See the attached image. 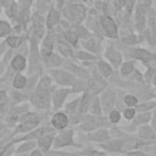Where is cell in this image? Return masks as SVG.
<instances>
[{"label":"cell","mask_w":156,"mask_h":156,"mask_svg":"<svg viewBox=\"0 0 156 156\" xmlns=\"http://www.w3.org/2000/svg\"><path fill=\"white\" fill-rule=\"evenodd\" d=\"M124 101H126V104L129 105V106H134V105H136V98H134V96H132V95L126 96V98H124Z\"/></svg>","instance_id":"d6a6232c"},{"label":"cell","mask_w":156,"mask_h":156,"mask_svg":"<svg viewBox=\"0 0 156 156\" xmlns=\"http://www.w3.org/2000/svg\"><path fill=\"white\" fill-rule=\"evenodd\" d=\"M58 48H60V51H62L66 56H71V55H72V51H71L69 48H67V46H65V45H62V44H58Z\"/></svg>","instance_id":"836d02e7"},{"label":"cell","mask_w":156,"mask_h":156,"mask_svg":"<svg viewBox=\"0 0 156 156\" xmlns=\"http://www.w3.org/2000/svg\"><path fill=\"white\" fill-rule=\"evenodd\" d=\"M135 57L141 61H150L152 58V54H150L149 51H146L144 49H138L135 51Z\"/></svg>","instance_id":"9a60e30c"},{"label":"cell","mask_w":156,"mask_h":156,"mask_svg":"<svg viewBox=\"0 0 156 156\" xmlns=\"http://www.w3.org/2000/svg\"><path fill=\"white\" fill-rule=\"evenodd\" d=\"M106 56H107V58H108L115 66H118V65L121 63L122 56H121L119 52H117V51H115V50H108V51H106Z\"/></svg>","instance_id":"8fae6325"},{"label":"cell","mask_w":156,"mask_h":156,"mask_svg":"<svg viewBox=\"0 0 156 156\" xmlns=\"http://www.w3.org/2000/svg\"><path fill=\"white\" fill-rule=\"evenodd\" d=\"M123 41L127 44H134L136 41V39H135V37H128V38H124Z\"/></svg>","instance_id":"f35d334b"},{"label":"cell","mask_w":156,"mask_h":156,"mask_svg":"<svg viewBox=\"0 0 156 156\" xmlns=\"http://www.w3.org/2000/svg\"><path fill=\"white\" fill-rule=\"evenodd\" d=\"M113 104H115V94L112 90H106L102 95V106L105 108V111H110L112 110L113 107Z\"/></svg>","instance_id":"52a82bcc"},{"label":"cell","mask_w":156,"mask_h":156,"mask_svg":"<svg viewBox=\"0 0 156 156\" xmlns=\"http://www.w3.org/2000/svg\"><path fill=\"white\" fill-rule=\"evenodd\" d=\"M77 57L80 58V60H93V58H94L93 55H90V54H88V52H83V51L78 52V54H77Z\"/></svg>","instance_id":"1f68e13d"},{"label":"cell","mask_w":156,"mask_h":156,"mask_svg":"<svg viewBox=\"0 0 156 156\" xmlns=\"http://www.w3.org/2000/svg\"><path fill=\"white\" fill-rule=\"evenodd\" d=\"M71 67H72V69H73V71H74L79 77H83V78H84V77H87V73H85L83 69H80V68H78V67H76V66H71Z\"/></svg>","instance_id":"8d00e7d4"},{"label":"cell","mask_w":156,"mask_h":156,"mask_svg":"<svg viewBox=\"0 0 156 156\" xmlns=\"http://www.w3.org/2000/svg\"><path fill=\"white\" fill-rule=\"evenodd\" d=\"M119 118H121V115L118 111H111V113H110V121L111 122L117 123L119 121Z\"/></svg>","instance_id":"f546056e"},{"label":"cell","mask_w":156,"mask_h":156,"mask_svg":"<svg viewBox=\"0 0 156 156\" xmlns=\"http://www.w3.org/2000/svg\"><path fill=\"white\" fill-rule=\"evenodd\" d=\"M77 107H78V100H74V101L69 102V104L66 106V111H67L68 113H73V112L77 110Z\"/></svg>","instance_id":"4316f807"},{"label":"cell","mask_w":156,"mask_h":156,"mask_svg":"<svg viewBox=\"0 0 156 156\" xmlns=\"http://www.w3.org/2000/svg\"><path fill=\"white\" fill-rule=\"evenodd\" d=\"M85 16V10L82 5H72L68 7L67 17L73 22H80Z\"/></svg>","instance_id":"6da1fadb"},{"label":"cell","mask_w":156,"mask_h":156,"mask_svg":"<svg viewBox=\"0 0 156 156\" xmlns=\"http://www.w3.org/2000/svg\"><path fill=\"white\" fill-rule=\"evenodd\" d=\"M99 67H100V72L102 73L104 77H108L111 74V72H112V68L106 62H104V61H100L99 62Z\"/></svg>","instance_id":"ac0fdd59"},{"label":"cell","mask_w":156,"mask_h":156,"mask_svg":"<svg viewBox=\"0 0 156 156\" xmlns=\"http://www.w3.org/2000/svg\"><path fill=\"white\" fill-rule=\"evenodd\" d=\"M126 4H127V11L130 12V11L133 10V6H134V4H135V0H127Z\"/></svg>","instance_id":"74e56055"},{"label":"cell","mask_w":156,"mask_h":156,"mask_svg":"<svg viewBox=\"0 0 156 156\" xmlns=\"http://www.w3.org/2000/svg\"><path fill=\"white\" fill-rule=\"evenodd\" d=\"M54 76L56 77L57 83H60V84H62V85H69V84H73V83H74L73 76L68 74V73L65 72V71H55V72H54Z\"/></svg>","instance_id":"5b68a950"},{"label":"cell","mask_w":156,"mask_h":156,"mask_svg":"<svg viewBox=\"0 0 156 156\" xmlns=\"http://www.w3.org/2000/svg\"><path fill=\"white\" fill-rule=\"evenodd\" d=\"M68 93H69L68 89H60V90H57V91L55 93V96H54V105H55L56 108H58V107L62 105V102H63V100H65V98L67 96Z\"/></svg>","instance_id":"30bf717a"},{"label":"cell","mask_w":156,"mask_h":156,"mask_svg":"<svg viewBox=\"0 0 156 156\" xmlns=\"http://www.w3.org/2000/svg\"><path fill=\"white\" fill-rule=\"evenodd\" d=\"M37 155H41V151H39V150H34L33 152H32V156H37Z\"/></svg>","instance_id":"b9f144b4"},{"label":"cell","mask_w":156,"mask_h":156,"mask_svg":"<svg viewBox=\"0 0 156 156\" xmlns=\"http://www.w3.org/2000/svg\"><path fill=\"white\" fill-rule=\"evenodd\" d=\"M150 119V113H140L136 118H135V121H134V124H140V123H144V122H147Z\"/></svg>","instance_id":"603a6c76"},{"label":"cell","mask_w":156,"mask_h":156,"mask_svg":"<svg viewBox=\"0 0 156 156\" xmlns=\"http://www.w3.org/2000/svg\"><path fill=\"white\" fill-rule=\"evenodd\" d=\"M133 67H134L133 62H126V63L122 66V68H121V72H122V74H124V76L129 74V73L133 71Z\"/></svg>","instance_id":"cb8c5ba5"},{"label":"cell","mask_w":156,"mask_h":156,"mask_svg":"<svg viewBox=\"0 0 156 156\" xmlns=\"http://www.w3.org/2000/svg\"><path fill=\"white\" fill-rule=\"evenodd\" d=\"M89 104H90V94L85 93L82 98V101H80V112H87Z\"/></svg>","instance_id":"2e32d148"},{"label":"cell","mask_w":156,"mask_h":156,"mask_svg":"<svg viewBox=\"0 0 156 156\" xmlns=\"http://www.w3.org/2000/svg\"><path fill=\"white\" fill-rule=\"evenodd\" d=\"M21 41H22L21 38L17 37V35H10V37H7V39H6L7 45L11 46V48H17V46L21 44Z\"/></svg>","instance_id":"e0dca14e"},{"label":"cell","mask_w":156,"mask_h":156,"mask_svg":"<svg viewBox=\"0 0 156 156\" xmlns=\"http://www.w3.org/2000/svg\"><path fill=\"white\" fill-rule=\"evenodd\" d=\"M121 145H122L121 141H113V143H110L107 145H104V147L105 149H108V150H119L121 149Z\"/></svg>","instance_id":"83f0119b"},{"label":"cell","mask_w":156,"mask_h":156,"mask_svg":"<svg viewBox=\"0 0 156 156\" xmlns=\"http://www.w3.org/2000/svg\"><path fill=\"white\" fill-rule=\"evenodd\" d=\"M54 141V134H45V135H41L38 140V145L39 147L43 150V151H48L49 147L51 146Z\"/></svg>","instance_id":"9c48e42d"},{"label":"cell","mask_w":156,"mask_h":156,"mask_svg":"<svg viewBox=\"0 0 156 156\" xmlns=\"http://www.w3.org/2000/svg\"><path fill=\"white\" fill-rule=\"evenodd\" d=\"M4 71V68H2V66H1V62H0V73Z\"/></svg>","instance_id":"ee69618b"},{"label":"cell","mask_w":156,"mask_h":156,"mask_svg":"<svg viewBox=\"0 0 156 156\" xmlns=\"http://www.w3.org/2000/svg\"><path fill=\"white\" fill-rule=\"evenodd\" d=\"M11 32V27L7 22L0 21V37H5Z\"/></svg>","instance_id":"d6986e66"},{"label":"cell","mask_w":156,"mask_h":156,"mask_svg":"<svg viewBox=\"0 0 156 156\" xmlns=\"http://www.w3.org/2000/svg\"><path fill=\"white\" fill-rule=\"evenodd\" d=\"M66 38L69 43H72L73 45L77 44V39H78V35L76 34V32H67L66 33Z\"/></svg>","instance_id":"d4e9b609"},{"label":"cell","mask_w":156,"mask_h":156,"mask_svg":"<svg viewBox=\"0 0 156 156\" xmlns=\"http://www.w3.org/2000/svg\"><path fill=\"white\" fill-rule=\"evenodd\" d=\"M51 123H52V126H54L56 129H63V128L67 126V123H68V118L66 117L65 113L58 112V113L54 115V117H52V119H51Z\"/></svg>","instance_id":"8992f818"},{"label":"cell","mask_w":156,"mask_h":156,"mask_svg":"<svg viewBox=\"0 0 156 156\" xmlns=\"http://www.w3.org/2000/svg\"><path fill=\"white\" fill-rule=\"evenodd\" d=\"M33 147H35V143H34V141H27V143L22 144V145L17 149V152H18V154L26 152V151H28V150H30V149H33Z\"/></svg>","instance_id":"44dd1931"},{"label":"cell","mask_w":156,"mask_h":156,"mask_svg":"<svg viewBox=\"0 0 156 156\" xmlns=\"http://www.w3.org/2000/svg\"><path fill=\"white\" fill-rule=\"evenodd\" d=\"M26 83H27V78H26L24 76H22V74H17V76L13 78V82H12L13 88H16V89H22V88H24Z\"/></svg>","instance_id":"5bb4252c"},{"label":"cell","mask_w":156,"mask_h":156,"mask_svg":"<svg viewBox=\"0 0 156 156\" xmlns=\"http://www.w3.org/2000/svg\"><path fill=\"white\" fill-rule=\"evenodd\" d=\"M155 4H156V0H155Z\"/></svg>","instance_id":"bcb514c9"},{"label":"cell","mask_w":156,"mask_h":156,"mask_svg":"<svg viewBox=\"0 0 156 156\" xmlns=\"http://www.w3.org/2000/svg\"><path fill=\"white\" fill-rule=\"evenodd\" d=\"M134 113H135V111H134L133 108H127V110L124 111V117H126L127 119H132V118L134 117Z\"/></svg>","instance_id":"e575fe53"},{"label":"cell","mask_w":156,"mask_h":156,"mask_svg":"<svg viewBox=\"0 0 156 156\" xmlns=\"http://www.w3.org/2000/svg\"><path fill=\"white\" fill-rule=\"evenodd\" d=\"M101 26H102L105 33L107 34V37L117 38V27H116V24H115L112 18H110L108 16L101 17Z\"/></svg>","instance_id":"7a4b0ae2"},{"label":"cell","mask_w":156,"mask_h":156,"mask_svg":"<svg viewBox=\"0 0 156 156\" xmlns=\"http://www.w3.org/2000/svg\"><path fill=\"white\" fill-rule=\"evenodd\" d=\"M154 126H155V128H156V112H155V121H154Z\"/></svg>","instance_id":"7bdbcfd3"},{"label":"cell","mask_w":156,"mask_h":156,"mask_svg":"<svg viewBox=\"0 0 156 156\" xmlns=\"http://www.w3.org/2000/svg\"><path fill=\"white\" fill-rule=\"evenodd\" d=\"M76 34H77L78 37H80V38H87V37L89 35V34H88V32H87V29H84L83 27H77Z\"/></svg>","instance_id":"4dcf8cb0"},{"label":"cell","mask_w":156,"mask_h":156,"mask_svg":"<svg viewBox=\"0 0 156 156\" xmlns=\"http://www.w3.org/2000/svg\"><path fill=\"white\" fill-rule=\"evenodd\" d=\"M91 139H93V140H98V141H104V140H107V139H108V134H107V132H105V130H99L98 133H95V134L93 135Z\"/></svg>","instance_id":"ffe728a7"},{"label":"cell","mask_w":156,"mask_h":156,"mask_svg":"<svg viewBox=\"0 0 156 156\" xmlns=\"http://www.w3.org/2000/svg\"><path fill=\"white\" fill-rule=\"evenodd\" d=\"M50 78L49 77H43L41 78V80L39 82V85H38V88H40V89H46V88H49V85H50Z\"/></svg>","instance_id":"484cf974"},{"label":"cell","mask_w":156,"mask_h":156,"mask_svg":"<svg viewBox=\"0 0 156 156\" xmlns=\"http://www.w3.org/2000/svg\"><path fill=\"white\" fill-rule=\"evenodd\" d=\"M39 123V119L37 117H33V118H29V119H24V121H21L20 126L13 130V135L15 134H18V133H23V132H29L32 130L33 128H35Z\"/></svg>","instance_id":"3957f363"},{"label":"cell","mask_w":156,"mask_h":156,"mask_svg":"<svg viewBox=\"0 0 156 156\" xmlns=\"http://www.w3.org/2000/svg\"><path fill=\"white\" fill-rule=\"evenodd\" d=\"M72 130H67L63 132L61 134H58L55 139V146L56 147H62V146H67V145H72L73 140H72Z\"/></svg>","instance_id":"277c9868"},{"label":"cell","mask_w":156,"mask_h":156,"mask_svg":"<svg viewBox=\"0 0 156 156\" xmlns=\"http://www.w3.org/2000/svg\"><path fill=\"white\" fill-rule=\"evenodd\" d=\"M139 136L144 138V139H152V138H155V134H154V130L150 127L144 126L139 130Z\"/></svg>","instance_id":"4fadbf2b"},{"label":"cell","mask_w":156,"mask_h":156,"mask_svg":"<svg viewBox=\"0 0 156 156\" xmlns=\"http://www.w3.org/2000/svg\"><path fill=\"white\" fill-rule=\"evenodd\" d=\"M91 111H93V113H98V115H100L101 108H100V104H99V100H98V99H94L93 105H91Z\"/></svg>","instance_id":"f1b7e54d"},{"label":"cell","mask_w":156,"mask_h":156,"mask_svg":"<svg viewBox=\"0 0 156 156\" xmlns=\"http://www.w3.org/2000/svg\"><path fill=\"white\" fill-rule=\"evenodd\" d=\"M155 84H156V77H155Z\"/></svg>","instance_id":"f6af8a7d"},{"label":"cell","mask_w":156,"mask_h":156,"mask_svg":"<svg viewBox=\"0 0 156 156\" xmlns=\"http://www.w3.org/2000/svg\"><path fill=\"white\" fill-rule=\"evenodd\" d=\"M124 4H126V0H115V5H116L117 10H118V9H121Z\"/></svg>","instance_id":"ab89813d"},{"label":"cell","mask_w":156,"mask_h":156,"mask_svg":"<svg viewBox=\"0 0 156 156\" xmlns=\"http://www.w3.org/2000/svg\"><path fill=\"white\" fill-rule=\"evenodd\" d=\"M156 104L155 102H149V104H143V105H140L139 107H138V110H140V111H144V110H149V108H151V107H154Z\"/></svg>","instance_id":"d590c367"},{"label":"cell","mask_w":156,"mask_h":156,"mask_svg":"<svg viewBox=\"0 0 156 156\" xmlns=\"http://www.w3.org/2000/svg\"><path fill=\"white\" fill-rule=\"evenodd\" d=\"M58 20H60L58 12L55 11V10H51V11L49 12V15H48V20H46V24H48V27H49V28L54 27V26L58 22Z\"/></svg>","instance_id":"7c38bea8"},{"label":"cell","mask_w":156,"mask_h":156,"mask_svg":"<svg viewBox=\"0 0 156 156\" xmlns=\"http://www.w3.org/2000/svg\"><path fill=\"white\" fill-rule=\"evenodd\" d=\"M10 65L13 71H23L26 67V58L22 55H15L12 57Z\"/></svg>","instance_id":"ba28073f"},{"label":"cell","mask_w":156,"mask_h":156,"mask_svg":"<svg viewBox=\"0 0 156 156\" xmlns=\"http://www.w3.org/2000/svg\"><path fill=\"white\" fill-rule=\"evenodd\" d=\"M48 63H49V66L55 67V66H58V65L61 63V60H60V57H58L57 55L51 54V55H50V57L48 58Z\"/></svg>","instance_id":"7402d4cb"},{"label":"cell","mask_w":156,"mask_h":156,"mask_svg":"<svg viewBox=\"0 0 156 156\" xmlns=\"http://www.w3.org/2000/svg\"><path fill=\"white\" fill-rule=\"evenodd\" d=\"M5 99H6V93L4 90H0V102L5 101Z\"/></svg>","instance_id":"60d3db41"}]
</instances>
